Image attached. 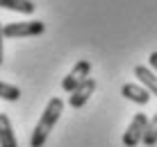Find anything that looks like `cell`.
<instances>
[{"label":"cell","instance_id":"cell-1","mask_svg":"<svg viewBox=\"0 0 157 147\" xmlns=\"http://www.w3.org/2000/svg\"><path fill=\"white\" fill-rule=\"evenodd\" d=\"M62 111H64V102L59 100V97H52V100L48 102V106L43 109L39 122H36L34 131H32V136H30V147H43V145H46L48 134H50L52 127L57 124Z\"/></svg>","mask_w":157,"mask_h":147},{"label":"cell","instance_id":"cell-2","mask_svg":"<svg viewBox=\"0 0 157 147\" xmlns=\"http://www.w3.org/2000/svg\"><path fill=\"white\" fill-rule=\"evenodd\" d=\"M46 32V23L41 20H28V23H7L2 27V36L18 39V36H39Z\"/></svg>","mask_w":157,"mask_h":147},{"label":"cell","instance_id":"cell-3","mask_svg":"<svg viewBox=\"0 0 157 147\" xmlns=\"http://www.w3.org/2000/svg\"><path fill=\"white\" fill-rule=\"evenodd\" d=\"M146 124H148V116H146V113H137V116L132 118V122L128 124L125 134H123V145L125 147H137L144 138Z\"/></svg>","mask_w":157,"mask_h":147},{"label":"cell","instance_id":"cell-4","mask_svg":"<svg viewBox=\"0 0 157 147\" xmlns=\"http://www.w3.org/2000/svg\"><path fill=\"white\" fill-rule=\"evenodd\" d=\"M89 73H91V63L86 61V59H82V61H78L73 66V70L64 77V81H62V88L66 91V93H73L75 88H78L82 81L89 77Z\"/></svg>","mask_w":157,"mask_h":147},{"label":"cell","instance_id":"cell-5","mask_svg":"<svg viewBox=\"0 0 157 147\" xmlns=\"http://www.w3.org/2000/svg\"><path fill=\"white\" fill-rule=\"evenodd\" d=\"M94 91H96V79L86 77L82 84H80L78 88L71 93V97H68V104H71L73 109H82L86 102H89V97L94 95Z\"/></svg>","mask_w":157,"mask_h":147},{"label":"cell","instance_id":"cell-6","mask_svg":"<svg viewBox=\"0 0 157 147\" xmlns=\"http://www.w3.org/2000/svg\"><path fill=\"white\" fill-rule=\"evenodd\" d=\"M121 93L125 95L130 102H137V104H141V106L150 102V93L144 88V86H139V84H125L121 88Z\"/></svg>","mask_w":157,"mask_h":147},{"label":"cell","instance_id":"cell-7","mask_svg":"<svg viewBox=\"0 0 157 147\" xmlns=\"http://www.w3.org/2000/svg\"><path fill=\"white\" fill-rule=\"evenodd\" d=\"M0 147H18L12 129V120L5 113H0Z\"/></svg>","mask_w":157,"mask_h":147},{"label":"cell","instance_id":"cell-8","mask_svg":"<svg viewBox=\"0 0 157 147\" xmlns=\"http://www.w3.org/2000/svg\"><path fill=\"white\" fill-rule=\"evenodd\" d=\"M134 75L139 77V84H144V88L148 91L150 95H157V75L150 68L146 66H137L134 68Z\"/></svg>","mask_w":157,"mask_h":147},{"label":"cell","instance_id":"cell-9","mask_svg":"<svg viewBox=\"0 0 157 147\" xmlns=\"http://www.w3.org/2000/svg\"><path fill=\"white\" fill-rule=\"evenodd\" d=\"M0 7H2V9H12V12H18V14H32L36 9L32 0H0Z\"/></svg>","mask_w":157,"mask_h":147},{"label":"cell","instance_id":"cell-10","mask_svg":"<svg viewBox=\"0 0 157 147\" xmlns=\"http://www.w3.org/2000/svg\"><path fill=\"white\" fill-rule=\"evenodd\" d=\"M141 143H144L146 147H155V145H157V113L148 120V124H146V131H144Z\"/></svg>","mask_w":157,"mask_h":147},{"label":"cell","instance_id":"cell-11","mask_svg":"<svg viewBox=\"0 0 157 147\" xmlns=\"http://www.w3.org/2000/svg\"><path fill=\"white\" fill-rule=\"evenodd\" d=\"M18 97H21V88H18V86H12V84H5V81H0V100L16 102Z\"/></svg>","mask_w":157,"mask_h":147},{"label":"cell","instance_id":"cell-12","mask_svg":"<svg viewBox=\"0 0 157 147\" xmlns=\"http://www.w3.org/2000/svg\"><path fill=\"white\" fill-rule=\"evenodd\" d=\"M150 66H153V70L157 73V52H150Z\"/></svg>","mask_w":157,"mask_h":147},{"label":"cell","instance_id":"cell-13","mask_svg":"<svg viewBox=\"0 0 157 147\" xmlns=\"http://www.w3.org/2000/svg\"><path fill=\"white\" fill-rule=\"evenodd\" d=\"M2 39L5 36H2V25H0V63H2Z\"/></svg>","mask_w":157,"mask_h":147}]
</instances>
